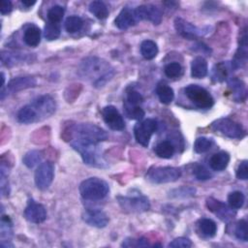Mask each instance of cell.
Segmentation results:
<instances>
[{"mask_svg":"<svg viewBox=\"0 0 248 248\" xmlns=\"http://www.w3.org/2000/svg\"><path fill=\"white\" fill-rule=\"evenodd\" d=\"M154 151L158 157L163 159H170L174 153V145L171 141L163 140L155 146Z\"/></svg>","mask_w":248,"mask_h":248,"instance_id":"obj_26","label":"cell"},{"mask_svg":"<svg viewBox=\"0 0 248 248\" xmlns=\"http://www.w3.org/2000/svg\"><path fill=\"white\" fill-rule=\"evenodd\" d=\"M143 101V98L141 96L140 93H139L138 91L131 89L130 91L127 92V99L125 102H127L128 104L131 105H135V106H140V104H141Z\"/></svg>","mask_w":248,"mask_h":248,"instance_id":"obj_42","label":"cell"},{"mask_svg":"<svg viewBox=\"0 0 248 248\" xmlns=\"http://www.w3.org/2000/svg\"><path fill=\"white\" fill-rule=\"evenodd\" d=\"M234 235L241 241H247V222L245 220H240L237 222L234 229Z\"/></svg>","mask_w":248,"mask_h":248,"instance_id":"obj_40","label":"cell"},{"mask_svg":"<svg viewBox=\"0 0 248 248\" xmlns=\"http://www.w3.org/2000/svg\"><path fill=\"white\" fill-rule=\"evenodd\" d=\"M44 36L48 41H52V40L57 39L60 36V25H59V23H53V22L47 21V23L45 25Z\"/></svg>","mask_w":248,"mask_h":248,"instance_id":"obj_33","label":"cell"},{"mask_svg":"<svg viewBox=\"0 0 248 248\" xmlns=\"http://www.w3.org/2000/svg\"><path fill=\"white\" fill-rule=\"evenodd\" d=\"M70 135L72 137L71 140L91 143H99L108 139L107 132L92 123H79L74 125Z\"/></svg>","mask_w":248,"mask_h":248,"instance_id":"obj_3","label":"cell"},{"mask_svg":"<svg viewBox=\"0 0 248 248\" xmlns=\"http://www.w3.org/2000/svg\"><path fill=\"white\" fill-rule=\"evenodd\" d=\"M83 21L78 16H70L65 20V29L68 33H76L82 28Z\"/></svg>","mask_w":248,"mask_h":248,"instance_id":"obj_31","label":"cell"},{"mask_svg":"<svg viewBox=\"0 0 248 248\" xmlns=\"http://www.w3.org/2000/svg\"><path fill=\"white\" fill-rule=\"evenodd\" d=\"M156 93L159 97L160 102L165 105L170 104L174 98V93L172 88L166 83H159L156 88Z\"/></svg>","mask_w":248,"mask_h":248,"instance_id":"obj_27","label":"cell"},{"mask_svg":"<svg viewBox=\"0 0 248 248\" xmlns=\"http://www.w3.org/2000/svg\"><path fill=\"white\" fill-rule=\"evenodd\" d=\"M82 220L89 226L95 228H104L108 223V215L101 209L88 208L82 213Z\"/></svg>","mask_w":248,"mask_h":248,"instance_id":"obj_15","label":"cell"},{"mask_svg":"<svg viewBox=\"0 0 248 248\" xmlns=\"http://www.w3.org/2000/svg\"><path fill=\"white\" fill-rule=\"evenodd\" d=\"M89 12L99 19H105L108 16V9L102 1H93L89 4Z\"/></svg>","mask_w":248,"mask_h":248,"instance_id":"obj_29","label":"cell"},{"mask_svg":"<svg viewBox=\"0 0 248 248\" xmlns=\"http://www.w3.org/2000/svg\"><path fill=\"white\" fill-rule=\"evenodd\" d=\"M135 10L140 20H148L156 25H158L162 20V13L154 5H140Z\"/></svg>","mask_w":248,"mask_h":248,"instance_id":"obj_18","label":"cell"},{"mask_svg":"<svg viewBox=\"0 0 248 248\" xmlns=\"http://www.w3.org/2000/svg\"><path fill=\"white\" fill-rule=\"evenodd\" d=\"M210 127L216 133L218 132L230 139H241L245 136L243 127L239 123L230 118L217 119L212 122Z\"/></svg>","mask_w":248,"mask_h":248,"instance_id":"obj_7","label":"cell"},{"mask_svg":"<svg viewBox=\"0 0 248 248\" xmlns=\"http://www.w3.org/2000/svg\"><path fill=\"white\" fill-rule=\"evenodd\" d=\"M103 119L106 124L112 130L121 131L125 128V122L118 111V109L113 106H107L102 109Z\"/></svg>","mask_w":248,"mask_h":248,"instance_id":"obj_12","label":"cell"},{"mask_svg":"<svg viewBox=\"0 0 248 248\" xmlns=\"http://www.w3.org/2000/svg\"><path fill=\"white\" fill-rule=\"evenodd\" d=\"M174 27L182 37L188 39V40H193L194 38H197L198 36L205 34L207 31L206 29L200 28L195 26L194 24L182 19V18H176L174 21Z\"/></svg>","mask_w":248,"mask_h":248,"instance_id":"obj_14","label":"cell"},{"mask_svg":"<svg viewBox=\"0 0 248 248\" xmlns=\"http://www.w3.org/2000/svg\"><path fill=\"white\" fill-rule=\"evenodd\" d=\"M228 85L232 92V98L235 102H242L246 98V86L245 83L238 78H231Z\"/></svg>","mask_w":248,"mask_h":248,"instance_id":"obj_22","label":"cell"},{"mask_svg":"<svg viewBox=\"0 0 248 248\" xmlns=\"http://www.w3.org/2000/svg\"><path fill=\"white\" fill-rule=\"evenodd\" d=\"M55 108L54 99L49 95H43L22 107L18 110L16 117L20 123L31 124L49 117L54 113Z\"/></svg>","mask_w":248,"mask_h":248,"instance_id":"obj_2","label":"cell"},{"mask_svg":"<svg viewBox=\"0 0 248 248\" xmlns=\"http://www.w3.org/2000/svg\"><path fill=\"white\" fill-rule=\"evenodd\" d=\"M165 75L170 78H176L182 75V67L177 62H171L165 66Z\"/></svg>","mask_w":248,"mask_h":248,"instance_id":"obj_38","label":"cell"},{"mask_svg":"<svg viewBox=\"0 0 248 248\" xmlns=\"http://www.w3.org/2000/svg\"><path fill=\"white\" fill-rule=\"evenodd\" d=\"M247 60V36L246 32L244 31L243 36L240 39V45L239 47L234 55V59L232 62V67L236 69L242 67Z\"/></svg>","mask_w":248,"mask_h":248,"instance_id":"obj_20","label":"cell"},{"mask_svg":"<svg viewBox=\"0 0 248 248\" xmlns=\"http://www.w3.org/2000/svg\"><path fill=\"white\" fill-rule=\"evenodd\" d=\"M64 13H65V10L62 6H59V5H55L53 7H51L48 12H47V19L48 21L50 22H53V23H59L63 16H64Z\"/></svg>","mask_w":248,"mask_h":248,"instance_id":"obj_37","label":"cell"},{"mask_svg":"<svg viewBox=\"0 0 248 248\" xmlns=\"http://www.w3.org/2000/svg\"><path fill=\"white\" fill-rule=\"evenodd\" d=\"M125 114L130 118L134 120H140L144 116V111L140 106H135L128 104L127 102H124L123 104Z\"/></svg>","mask_w":248,"mask_h":248,"instance_id":"obj_30","label":"cell"},{"mask_svg":"<svg viewBox=\"0 0 248 248\" xmlns=\"http://www.w3.org/2000/svg\"><path fill=\"white\" fill-rule=\"evenodd\" d=\"M78 73L82 78H86L91 81L93 86L100 88L111 79L114 75V69L108 61L91 56L81 61Z\"/></svg>","mask_w":248,"mask_h":248,"instance_id":"obj_1","label":"cell"},{"mask_svg":"<svg viewBox=\"0 0 248 248\" xmlns=\"http://www.w3.org/2000/svg\"><path fill=\"white\" fill-rule=\"evenodd\" d=\"M121 246L123 247H147L149 246V242L146 238L140 237V238H126Z\"/></svg>","mask_w":248,"mask_h":248,"instance_id":"obj_41","label":"cell"},{"mask_svg":"<svg viewBox=\"0 0 248 248\" xmlns=\"http://www.w3.org/2000/svg\"><path fill=\"white\" fill-rule=\"evenodd\" d=\"M70 143L72 147L80 154L83 162L86 165L99 168L104 166L105 163L98 149V143L82 142L78 140H71Z\"/></svg>","mask_w":248,"mask_h":248,"instance_id":"obj_5","label":"cell"},{"mask_svg":"<svg viewBox=\"0 0 248 248\" xmlns=\"http://www.w3.org/2000/svg\"><path fill=\"white\" fill-rule=\"evenodd\" d=\"M36 3V1L35 0H22L21 1V4L23 5V6H25L26 8H29V7H31V6H33L34 4Z\"/></svg>","mask_w":248,"mask_h":248,"instance_id":"obj_47","label":"cell"},{"mask_svg":"<svg viewBox=\"0 0 248 248\" xmlns=\"http://www.w3.org/2000/svg\"><path fill=\"white\" fill-rule=\"evenodd\" d=\"M191 246V240L186 237H177L169 243V247L171 248H189Z\"/></svg>","mask_w":248,"mask_h":248,"instance_id":"obj_44","label":"cell"},{"mask_svg":"<svg viewBox=\"0 0 248 248\" xmlns=\"http://www.w3.org/2000/svg\"><path fill=\"white\" fill-rule=\"evenodd\" d=\"M229 72V66L226 62H220L212 69V78L216 81H223L226 79Z\"/></svg>","mask_w":248,"mask_h":248,"instance_id":"obj_34","label":"cell"},{"mask_svg":"<svg viewBox=\"0 0 248 248\" xmlns=\"http://www.w3.org/2000/svg\"><path fill=\"white\" fill-rule=\"evenodd\" d=\"M43 158V155L40 151L38 150H31L29 152H27L24 157H23V164L27 167V168H34L36 165H38L41 160Z\"/></svg>","mask_w":248,"mask_h":248,"instance_id":"obj_32","label":"cell"},{"mask_svg":"<svg viewBox=\"0 0 248 248\" xmlns=\"http://www.w3.org/2000/svg\"><path fill=\"white\" fill-rule=\"evenodd\" d=\"M206 206L208 210L213 212L223 221H229L232 219L233 216L235 215V212L232 211V208L231 206L229 207L224 202L217 201L213 198H208L206 200Z\"/></svg>","mask_w":248,"mask_h":248,"instance_id":"obj_16","label":"cell"},{"mask_svg":"<svg viewBox=\"0 0 248 248\" xmlns=\"http://www.w3.org/2000/svg\"><path fill=\"white\" fill-rule=\"evenodd\" d=\"M197 227H198V232L203 237H207V238L213 237L217 232L216 223L213 220L208 218L201 219L198 222Z\"/></svg>","mask_w":248,"mask_h":248,"instance_id":"obj_23","label":"cell"},{"mask_svg":"<svg viewBox=\"0 0 248 248\" xmlns=\"http://www.w3.org/2000/svg\"><path fill=\"white\" fill-rule=\"evenodd\" d=\"M230 162V154L226 151H219L212 155L209 160V166L213 170L222 171L224 170Z\"/></svg>","mask_w":248,"mask_h":248,"instance_id":"obj_21","label":"cell"},{"mask_svg":"<svg viewBox=\"0 0 248 248\" xmlns=\"http://www.w3.org/2000/svg\"><path fill=\"white\" fill-rule=\"evenodd\" d=\"M117 202L120 207L125 212L140 213L147 211L150 208V202L148 199L142 195L138 196H118Z\"/></svg>","mask_w":248,"mask_h":248,"instance_id":"obj_9","label":"cell"},{"mask_svg":"<svg viewBox=\"0 0 248 248\" xmlns=\"http://www.w3.org/2000/svg\"><path fill=\"white\" fill-rule=\"evenodd\" d=\"M37 84V80L35 78L27 76V77H17L11 79L7 85V92L15 93L23 89L35 87Z\"/></svg>","mask_w":248,"mask_h":248,"instance_id":"obj_19","label":"cell"},{"mask_svg":"<svg viewBox=\"0 0 248 248\" xmlns=\"http://www.w3.org/2000/svg\"><path fill=\"white\" fill-rule=\"evenodd\" d=\"M184 91L187 98L199 108H210L214 104L211 94L198 84H190L185 88Z\"/></svg>","mask_w":248,"mask_h":248,"instance_id":"obj_6","label":"cell"},{"mask_svg":"<svg viewBox=\"0 0 248 248\" xmlns=\"http://www.w3.org/2000/svg\"><path fill=\"white\" fill-rule=\"evenodd\" d=\"M12 221L9 216H2L1 218V238L7 240L12 235Z\"/></svg>","mask_w":248,"mask_h":248,"instance_id":"obj_39","label":"cell"},{"mask_svg":"<svg viewBox=\"0 0 248 248\" xmlns=\"http://www.w3.org/2000/svg\"><path fill=\"white\" fill-rule=\"evenodd\" d=\"M109 191L108 184L99 177H89L79 185L80 196L87 201L103 200Z\"/></svg>","mask_w":248,"mask_h":248,"instance_id":"obj_4","label":"cell"},{"mask_svg":"<svg viewBox=\"0 0 248 248\" xmlns=\"http://www.w3.org/2000/svg\"><path fill=\"white\" fill-rule=\"evenodd\" d=\"M236 177L241 180H246L248 178V166L247 161H242L237 170H236Z\"/></svg>","mask_w":248,"mask_h":248,"instance_id":"obj_45","label":"cell"},{"mask_svg":"<svg viewBox=\"0 0 248 248\" xmlns=\"http://www.w3.org/2000/svg\"><path fill=\"white\" fill-rule=\"evenodd\" d=\"M228 202L232 208L238 209L243 206V203L245 202V197L243 193H241L240 191H234L228 196Z\"/></svg>","mask_w":248,"mask_h":248,"instance_id":"obj_36","label":"cell"},{"mask_svg":"<svg viewBox=\"0 0 248 248\" xmlns=\"http://www.w3.org/2000/svg\"><path fill=\"white\" fill-rule=\"evenodd\" d=\"M181 176V170L175 167H156L146 174V178L152 183H170L176 181Z\"/></svg>","mask_w":248,"mask_h":248,"instance_id":"obj_8","label":"cell"},{"mask_svg":"<svg viewBox=\"0 0 248 248\" xmlns=\"http://www.w3.org/2000/svg\"><path fill=\"white\" fill-rule=\"evenodd\" d=\"M24 43L32 47L37 46L41 42V30L36 25L28 26L23 34Z\"/></svg>","mask_w":248,"mask_h":248,"instance_id":"obj_25","label":"cell"},{"mask_svg":"<svg viewBox=\"0 0 248 248\" xmlns=\"http://www.w3.org/2000/svg\"><path fill=\"white\" fill-rule=\"evenodd\" d=\"M24 217L27 221L35 224L43 223L46 218V211L43 204L29 200L24 209Z\"/></svg>","mask_w":248,"mask_h":248,"instance_id":"obj_13","label":"cell"},{"mask_svg":"<svg viewBox=\"0 0 248 248\" xmlns=\"http://www.w3.org/2000/svg\"><path fill=\"white\" fill-rule=\"evenodd\" d=\"M140 21V18L136 13V10L125 7L118 14L116 18L114 19V24L117 28L121 30L128 29L131 26L136 25Z\"/></svg>","mask_w":248,"mask_h":248,"instance_id":"obj_17","label":"cell"},{"mask_svg":"<svg viewBox=\"0 0 248 248\" xmlns=\"http://www.w3.org/2000/svg\"><path fill=\"white\" fill-rule=\"evenodd\" d=\"M212 145H213V140L211 139H208L205 137H200L196 140L194 143V150L197 153H204V152H207Z\"/></svg>","mask_w":248,"mask_h":248,"instance_id":"obj_35","label":"cell"},{"mask_svg":"<svg viewBox=\"0 0 248 248\" xmlns=\"http://www.w3.org/2000/svg\"><path fill=\"white\" fill-rule=\"evenodd\" d=\"M54 177V167L50 162L42 163L35 171V184L40 190H46Z\"/></svg>","mask_w":248,"mask_h":248,"instance_id":"obj_11","label":"cell"},{"mask_svg":"<svg viewBox=\"0 0 248 248\" xmlns=\"http://www.w3.org/2000/svg\"><path fill=\"white\" fill-rule=\"evenodd\" d=\"M157 129V122L155 119L147 118L141 122H139L134 127V135L136 140L146 147L149 144L151 136L155 133Z\"/></svg>","mask_w":248,"mask_h":248,"instance_id":"obj_10","label":"cell"},{"mask_svg":"<svg viewBox=\"0 0 248 248\" xmlns=\"http://www.w3.org/2000/svg\"><path fill=\"white\" fill-rule=\"evenodd\" d=\"M207 62L202 56H197L191 63V76L195 78H202L207 74Z\"/></svg>","mask_w":248,"mask_h":248,"instance_id":"obj_24","label":"cell"},{"mask_svg":"<svg viewBox=\"0 0 248 248\" xmlns=\"http://www.w3.org/2000/svg\"><path fill=\"white\" fill-rule=\"evenodd\" d=\"M140 53L147 60L153 59L158 53V46L155 42L151 40H145L140 44Z\"/></svg>","mask_w":248,"mask_h":248,"instance_id":"obj_28","label":"cell"},{"mask_svg":"<svg viewBox=\"0 0 248 248\" xmlns=\"http://www.w3.org/2000/svg\"><path fill=\"white\" fill-rule=\"evenodd\" d=\"M194 174L199 180H207L211 177V173L209 172V170L202 165H198L195 167Z\"/></svg>","mask_w":248,"mask_h":248,"instance_id":"obj_43","label":"cell"},{"mask_svg":"<svg viewBox=\"0 0 248 248\" xmlns=\"http://www.w3.org/2000/svg\"><path fill=\"white\" fill-rule=\"evenodd\" d=\"M13 9V5L12 2L9 0H2L1 2V8H0V12L2 15H7L9 13H11Z\"/></svg>","mask_w":248,"mask_h":248,"instance_id":"obj_46","label":"cell"}]
</instances>
